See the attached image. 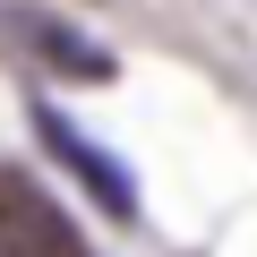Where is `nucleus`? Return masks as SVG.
I'll use <instances>...</instances> for the list:
<instances>
[{
    "instance_id": "1",
    "label": "nucleus",
    "mask_w": 257,
    "mask_h": 257,
    "mask_svg": "<svg viewBox=\"0 0 257 257\" xmlns=\"http://www.w3.org/2000/svg\"><path fill=\"white\" fill-rule=\"evenodd\" d=\"M0 257H86L77 223L52 206L35 172H0Z\"/></svg>"
},
{
    "instance_id": "2",
    "label": "nucleus",
    "mask_w": 257,
    "mask_h": 257,
    "mask_svg": "<svg viewBox=\"0 0 257 257\" xmlns=\"http://www.w3.org/2000/svg\"><path fill=\"white\" fill-rule=\"evenodd\" d=\"M9 35H18V43H43L35 60H52L60 77H111V60H103V52H86L77 35H60V26H43V18H9Z\"/></svg>"
}]
</instances>
